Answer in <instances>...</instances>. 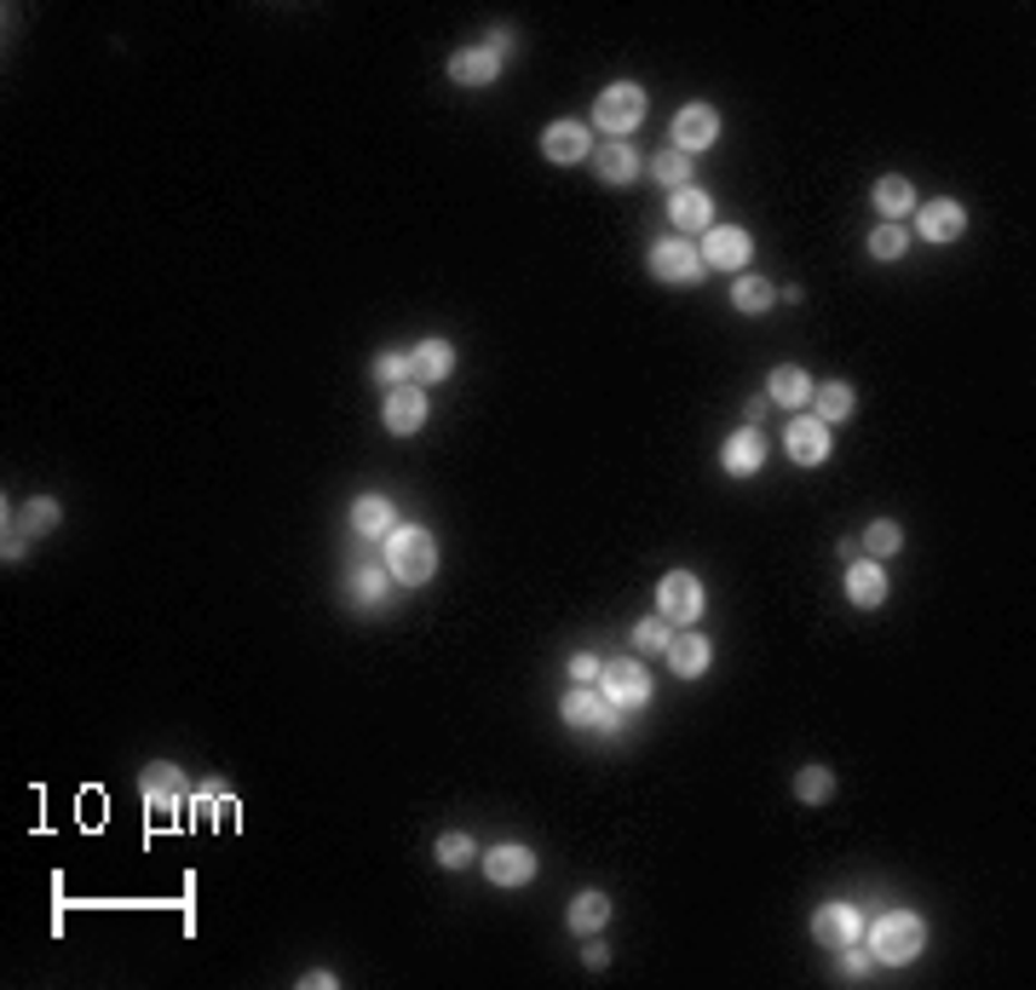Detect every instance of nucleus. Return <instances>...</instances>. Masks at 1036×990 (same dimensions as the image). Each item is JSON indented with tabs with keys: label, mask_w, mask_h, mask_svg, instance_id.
I'll list each match as a JSON object with an SVG mask.
<instances>
[{
	"label": "nucleus",
	"mask_w": 1036,
	"mask_h": 990,
	"mask_svg": "<svg viewBox=\"0 0 1036 990\" xmlns=\"http://www.w3.org/2000/svg\"><path fill=\"white\" fill-rule=\"evenodd\" d=\"M386 565H392L397 582L421 588V582H432V570H438V548H432V536L421 525H397L386 536Z\"/></svg>",
	"instance_id": "nucleus-1"
},
{
	"label": "nucleus",
	"mask_w": 1036,
	"mask_h": 990,
	"mask_svg": "<svg viewBox=\"0 0 1036 990\" xmlns=\"http://www.w3.org/2000/svg\"><path fill=\"white\" fill-rule=\"evenodd\" d=\"M921 944H927V928H921L910 910H887L876 928H870V955H876V962H887V968L916 962Z\"/></svg>",
	"instance_id": "nucleus-2"
},
{
	"label": "nucleus",
	"mask_w": 1036,
	"mask_h": 990,
	"mask_svg": "<svg viewBox=\"0 0 1036 990\" xmlns=\"http://www.w3.org/2000/svg\"><path fill=\"white\" fill-rule=\"evenodd\" d=\"M640 116H645V92L633 87V81H616V87H605L599 92V105H593V127H605V133H633L640 127Z\"/></svg>",
	"instance_id": "nucleus-3"
},
{
	"label": "nucleus",
	"mask_w": 1036,
	"mask_h": 990,
	"mask_svg": "<svg viewBox=\"0 0 1036 990\" xmlns=\"http://www.w3.org/2000/svg\"><path fill=\"white\" fill-rule=\"evenodd\" d=\"M657 605H662V623H697L703 617V582L691 570H668L657 588Z\"/></svg>",
	"instance_id": "nucleus-4"
},
{
	"label": "nucleus",
	"mask_w": 1036,
	"mask_h": 990,
	"mask_svg": "<svg viewBox=\"0 0 1036 990\" xmlns=\"http://www.w3.org/2000/svg\"><path fill=\"white\" fill-rule=\"evenodd\" d=\"M651 271L662 283H697L703 277V254L691 248V236H662L651 248Z\"/></svg>",
	"instance_id": "nucleus-5"
},
{
	"label": "nucleus",
	"mask_w": 1036,
	"mask_h": 990,
	"mask_svg": "<svg viewBox=\"0 0 1036 990\" xmlns=\"http://www.w3.org/2000/svg\"><path fill=\"white\" fill-rule=\"evenodd\" d=\"M139 790H145V812H150V817H179V806H185V777H179V766L156 761V766L139 777Z\"/></svg>",
	"instance_id": "nucleus-6"
},
{
	"label": "nucleus",
	"mask_w": 1036,
	"mask_h": 990,
	"mask_svg": "<svg viewBox=\"0 0 1036 990\" xmlns=\"http://www.w3.org/2000/svg\"><path fill=\"white\" fill-rule=\"evenodd\" d=\"M616 703L605 697V692H593V686H582V692H571L564 697V726H582V732H616Z\"/></svg>",
	"instance_id": "nucleus-7"
},
{
	"label": "nucleus",
	"mask_w": 1036,
	"mask_h": 990,
	"mask_svg": "<svg viewBox=\"0 0 1036 990\" xmlns=\"http://www.w3.org/2000/svg\"><path fill=\"white\" fill-rule=\"evenodd\" d=\"M599 679H605V697L616 708H645L651 703V679L640 663H611V668H599Z\"/></svg>",
	"instance_id": "nucleus-8"
},
{
	"label": "nucleus",
	"mask_w": 1036,
	"mask_h": 990,
	"mask_svg": "<svg viewBox=\"0 0 1036 990\" xmlns=\"http://www.w3.org/2000/svg\"><path fill=\"white\" fill-rule=\"evenodd\" d=\"M714 139H720V116H714L709 105H685V110L674 116V150H680V156L709 150Z\"/></svg>",
	"instance_id": "nucleus-9"
},
{
	"label": "nucleus",
	"mask_w": 1036,
	"mask_h": 990,
	"mask_svg": "<svg viewBox=\"0 0 1036 990\" xmlns=\"http://www.w3.org/2000/svg\"><path fill=\"white\" fill-rule=\"evenodd\" d=\"M783 450H789V461H800V467H818V461L829 455V427L812 421V415H795L789 432H783Z\"/></svg>",
	"instance_id": "nucleus-10"
},
{
	"label": "nucleus",
	"mask_w": 1036,
	"mask_h": 990,
	"mask_svg": "<svg viewBox=\"0 0 1036 990\" xmlns=\"http://www.w3.org/2000/svg\"><path fill=\"white\" fill-rule=\"evenodd\" d=\"M858 933H864V915H858L852 904H823V910L812 915V939L829 944V950L858 944Z\"/></svg>",
	"instance_id": "nucleus-11"
},
{
	"label": "nucleus",
	"mask_w": 1036,
	"mask_h": 990,
	"mask_svg": "<svg viewBox=\"0 0 1036 990\" xmlns=\"http://www.w3.org/2000/svg\"><path fill=\"white\" fill-rule=\"evenodd\" d=\"M703 265H714V271H743V265H749V231L714 225V231L703 236Z\"/></svg>",
	"instance_id": "nucleus-12"
},
{
	"label": "nucleus",
	"mask_w": 1036,
	"mask_h": 990,
	"mask_svg": "<svg viewBox=\"0 0 1036 990\" xmlns=\"http://www.w3.org/2000/svg\"><path fill=\"white\" fill-rule=\"evenodd\" d=\"M662 657H668V668H674L680 679H703L709 663H714V645H709L703 634H674Z\"/></svg>",
	"instance_id": "nucleus-13"
},
{
	"label": "nucleus",
	"mask_w": 1036,
	"mask_h": 990,
	"mask_svg": "<svg viewBox=\"0 0 1036 990\" xmlns=\"http://www.w3.org/2000/svg\"><path fill=\"white\" fill-rule=\"evenodd\" d=\"M484 875L495 886H524L530 875H536V852H530V846H495L490 859H484Z\"/></svg>",
	"instance_id": "nucleus-14"
},
{
	"label": "nucleus",
	"mask_w": 1036,
	"mask_h": 990,
	"mask_svg": "<svg viewBox=\"0 0 1036 990\" xmlns=\"http://www.w3.org/2000/svg\"><path fill=\"white\" fill-rule=\"evenodd\" d=\"M386 427H392L397 438L421 432V427H426V392H421V386H392V398H386Z\"/></svg>",
	"instance_id": "nucleus-15"
},
{
	"label": "nucleus",
	"mask_w": 1036,
	"mask_h": 990,
	"mask_svg": "<svg viewBox=\"0 0 1036 990\" xmlns=\"http://www.w3.org/2000/svg\"><path fill=\"white\" fill-rule=\"evenodd\" d=\"M720 461H726V472H731V478H749V472H760V461H766V438H760L754 427L731 432V438H726V450H720Z\"/></svg>",
	"instance_id": "nucleus-16"
},
{
	"label": "nucleus",
	"mask_w": 1036,
	"mask_h": 990,
	"mask_svg": "<svg viewBox=\"0 0 1036 990\" xmlns=\"http://www.w3.org/2000/svg\"><path fill=\"white\" fill-rule=\"evenodd\" d=\"M495 76H501V58L490 47H466L450 58V81H461V87H490Z\"/></svg>",
	"instance_id": "nucleus-17"
},
{
	"label": "nucleus",
	"mask_w": 1036,
	"mask_h": 990,
	"mask_svg": "<svg viewBox=\"0 0 1036 990\" xmlns=\"http://www.w3.org/2000/svg\"><path fill=\"white\" fill-rule=\"evenodd\" d=\"M967 231V214H961V202H927L921 208V236L927 243H956V236Z\"/></svg>",
	"instance_id": "nucleus-18"
},
{
	"label": "nucleus",
	"mask_w": 1036,
	"mask_h": 990,
	"mask_svg": "<svg viewBox=\"0 0 1036 990\" xmlns=\"http://www.w3.org/2000/svg\"><path fill=\"white\" fill-rule=\"evenodd\" d=\"M847 599L864 605V610H876V605L887 599V570H881L876 559H858V565L847 570Z\"/></svg>",
	"instance_id": "nucleus-19"
},
{
	"label": "nucleus",
	"mask_w": 1036,
	"mask_h": 990,
	"mask_svg": "<svg viewBox=\"0 0 1036 990\" xmlns=\"http://www.w3.org/2000/svg\"><path fill=\"white\" fill-rule=\"evenodd\" d=\"M542 150H547V161H582V156H588V127L553 121V127L542 133Z\"/></svg>",
	"instance_id": "nucleus-20"
},
{
	"label": "nucleus",
	"mask_w": 1036,
	"mask_h": 990,
	"mask_svg": "<svg viewBox=\"0 0 1036 990\" xmlns=\"http://www.w3.org/2000/svg\"><path fill=\"white\" fill-rule=\"evenodd\" d=\"M668 219H674V225L691 236V231H703V225L714 219V202H709L703 190L685 185V190H674V202H668Z\"/></svg>",
	"instance_id": "nucleus-21"
},
{
	"label": "nucleus",
	"mask_w": 1036,
	"mask_h": 990,
	"mask_svg": "<svg viewBox=\"0 0 1036 990\" xmlns=\"http://www.w3.org/2000/svg\"><path fill=\"white\" fill-rule=\"evenodd\" d=\"M450 369H455L450 340H421V346L410 352V374H415V381H444Z\"/></svg>",
	"instance_id": "nucleus-22"
},
{
	"label": "nucleus",
	"mask_w": 1036,
	"mask_h": 990,
	"mask_svg": "<svg viewBox=\"0 0 1036 990\" xmlns=\"http://www.w3.org/2000/svg\"><path fill=\"white\" fill-rule=\"evenodd\" d=\"M352 530H357V536H392V530H397L392 501H386V496H357V507H352Z\"/></svg>",
	"instance_id": "nucleus-23"
},
{
	"label": "nucleus",
	"mask_w": 1036,
	"mask_h": 990,
	"mask_svg": "<svg viewBox=\"0 0 1036 990\" xmlns=\"http://www.w3.org/2000/svg\"><path fill=\"white\" fill-rule=\"evenodd\" d=\"M766 392H772V403H812V381H807V369H795V363H783V369H772V381H766Z\"/></svg>",
	"instance_id": "nucleus-24"
},
{
	"label": "nucleus",
	"mask_w": 1036,
	"mask_h": 990,
	"mask_svg": "<svg viewBox=\"0 0 1036 990\" xmlns=\"http://www.w3.org/2000/svg\"><path fill=\"white\" fill-rule=\"evenodd\" d=\"M633 174H640V156H633V145H605V150H599V179H605V185H628Z\"/></svg>",
	"instance_id": "nucleus-25"
},
{
	"label": "nucleus",
	"mask_w": 1036,
	"mask_h": 990,
	"mask_svg": "<svg viewBox=\"0 0 1036 990\" xmlns=\"http://www.w3.org/2000/svg\"><path fill=\"white\" fill-rule=\"evenodd\" d=\"M812 403H818V415L812 421H847L852 415V386L847 381H829V386H812Z\"/></svg>",
	"instance_id": "nucleus-26"
},
{
	"label": "nucleus",
	"mask_w": 1036,
	"mask_h": 990,
	"mask_svg": "<svg viewBox=\"0 0 1036 990\" xmlns=\"http://www.w3.org/2000/svg\"><path fill=\"white\" fill-rule=\"evenodd\" d=\"M876 208L887 214V219H898V214H910V202H916V190H910V179H898V174H887V179H876Z\"/></svg>",
	"instance_id": "nucleus-27"
},
{
	"label": "nucleus",
	"mask_w": 1036,
	"mask_h": 990,
	"mask_svg": "<svg viewBox=\"0 0 1036 990\" xmlns=\"http://www.w3.org/2000/svg\"><path fill=\"white\" fill-rule=\"evenodd\" d=\"M611 921V899L605 893H576V904H571V928L576 933H599Z\"/></svg>",
	"instance_id": "nucleus-28"
},
{
	"label": "nucleus",
	"mask_w": 1036,
	"mask_h": 990,
	"mask_svg": "<svg viewBox=\"0 0 1036 990\" xmlns=\"http://www.w3.org/2000/svg\"><path fill=\"white\" fill-rule=\"evenodd\" d=\"M772 300L778 294H772V283H766V277H738V283H731V305H738V312H766Z\"/></svg>",
	"instance_id": "nucleus-29"
},
{
	"label": "nucleus",
	"mask_w": 1036,
	"mask_h": 990,
	"mask_svg": "<svg viewBox=\"0 0 1036 990\" xmlns=\"http://www.w3.org/2000/svg\"><path fill=\"white\" fill-rule=\"evenodd\" d=\"M864 548H870V559H887V553L905 548V530H898L892 519H876L870 530H864Z\"/></svg>",
	"instance_id": "nucleus-30"
},
{
	"label": "nucleus",
	"mask_w": 1036,
	"mask_h": 990,
	"mask_svg": "<svg viewBox=\"0 0 1036 990\" xmlns=\"http://www.w3.org/2000/svg\"><path fill=\"white\" fill-rule=\"evenodd\" d=\"M651 174H657V185H668V190H685V179H691V161H685L680 150H662V156L651 161Z\"/></svg>",
	"instance_id": "nucleus-31"
},
{
	"label": "nucleus",
	"mask_w": 1036,
	"mask_h": 990,
	"mask_svg": "<svg viewBox=\"0 0 1036 990\" xmlns=\"http://www.w3.org/2000/svg\"><path fill=\"white\" fill-rule=\"evenodd\" d=\"M905 243H910L905 225H892V219L870 231V254H876V259H898V254H905Z\"/></svg>",
	"instance_id": "nucleus-32"
},
{
	"label": "nucleus",
	"mask_w": 1036,
	"mask_h": 990,
	"mask_svg": "<svg viewBox=\"0 0 1036 990\" xmlns=\"http://www.w3.org/2000/svg\"><path fill=\"white\" fill-rule=\"evenodd\" d=\"M829 790H835V777H829L823 766H807V772L795 777V795H800V801H812V806L829 801Z\"/></svg>",
	"instance_id": "nucleus-33"
},
{
	"label": "nucleus",
	"mask_w": 1036,
	"mask_h": 990,
	"mask_svg": "<svg viewBox=\"0 0 1036 990\" xmlns=\"http://www.w3.org/2000/svg\"><path fill=\"white\" fill-rule=\"evenodd\" d=\"M237 812V801H230V790H219V783H208L203 795H196V817H230Z\"/></svg>",
	"instance_id": "nucleus-34"
},
{
	"label": "nucleus",
	"mask_w": 1036,
	"mask_h": 990,
	"mask_svg": "<svg viewBox=\"0 0 1036 990\" xmlns=\"http://www.w3.org/2000/svg\"><path fill=\"white\" fill-rule=\"evenodd\" d=\"M375 381L410 386V357H404V352H381V357H375Z\"/></svg>",
	"instance_id": "nucleus-35"
},
{
	"label": "nucleus",
	"mask_w": 1036,
	"mask_h": 990,
	"mask_svg": "<svg viewBox=\"0 0 1036 990\" xmlns=\"http://www.w3.org/2000/svg\"><path fill=\"white\" fill-rule=\"evenodd\" d=\"M668 639L674 634H668V623H657V617H645L640 628H633V645H640V651H668Z\"/></svg>",
	"instance_id": "nucleus-36"
},
{
	"label": "nucleus",
	"mask_w": 1036,
	"mask_h": 990,
	"mask_svg": "<svg viewBox=\"0 0 1036 990\" xmlns=\"http://www.w3.org/2000/svg\"><path fill=\"white\" fill-rule=\"evenodd\" d=\"M466 859H473V841H466V835H444V841H438V864H444V870H461Z\"/></svg>",
	"instance_id": "nucleus-37"
},
{
	"label": "nucleus",
	"mask_w": 1036,
	"mask_h": 990,
	"mask_svg": "<svg viewBox=\"0 0 1036 990\" xmlns=\"http://www.w3.org/2000/svg\"><path fill=\"white\" fill-rule=\"evenodd\" d=\"M352 588H357V599H363V605H369V599H381V594H386V576H381L375 565H363V570L352 576Z\"/></svg>",
	"instance_id": "nucleus-38"
},
{
	"label": "nucleus",
	"mask_w": 1036,
	"mask_h": 990,
	"mask_svg": "<svg viewBox=\"0 0 1036 990\" xmlns=\"http://www.w3.org/2000/svg\"><path fill=\"white\" fill-rule=\"evenodd\" d=\"M47 525H58V507L52 501H29L23 507V530H47Z\"/></svg>",
	"instance_id": "nucleus-39"
},
{
	"label": "nucleus",
	"mask_w": 1036,
	"mask_h": 990,
	"mask_svg": "<svg viewBox=\"0 0 1036 990\" xmlns=\"http://www.w3.org/2000/svg\"><path fill=\"white\" fill-rule=\"evenodd\" d=\"M864 968H870V962H864L852 944H841V973H847V979H864Z\"/></svg>",
	"instance_id": "nucleus-40"
},
{
	"label": "nucleus",
	"mask_w": 1036,
	"mask_h": 990,
	"mask_svg": "<svg viewBox=\"0 0 1036 990\" xmlns=\"http://www.w3.org/2000/svg\"><path fill=\"white\" fill-rule=\"evenodd\" d=\"M571 674H576V679H599V657H588V651L571 657Z\"/></svg>",
	"instance_id": "nucleus-41"
},
{
	"label": "nucleus",
	"mask_w": 1036,
	"mask_h": 990,
	"mask_svg": "<svg viewBox=\"0 0 1036 990\" xmlns=\"http://www.w3.org/2000/svg\"><path fill=\"white\" fill-rule=\"evenodd\" d=\"M582 955H588V968H605V962H611V950H605V944H588Z\"/></svg>",
	"instance_id": "nucleus-42"
}]
</instances>
